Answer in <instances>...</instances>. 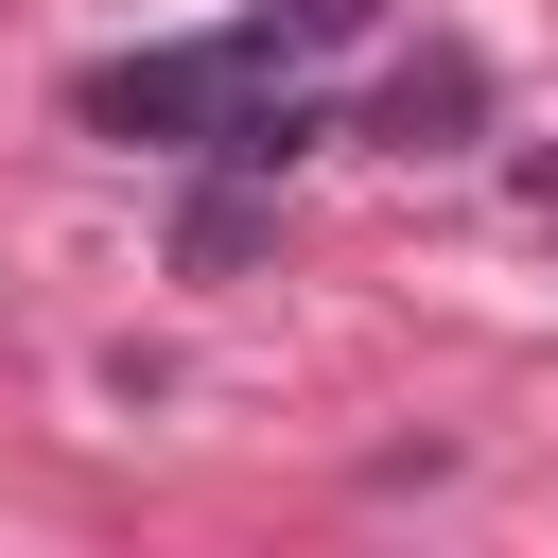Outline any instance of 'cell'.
Wrapping results in <instances>:
<instances>
[{
	"label": "cell",
	"mask_w": 558,
	"mask_h": 558,
	"mask_svg": "<svg viewBox=\"0 0 558 558\" xmlns=\"http://www.w3.org/2000/svg\"><path fill=\"white\" fill-rule=\"evenodd\" d=\"M366 0H262V17H227V35H192V52H122V70H87V122L105 140H174V157H244V174H279L296 140H314V105L279 87L296 52H331Z\"/></svg>",
	"instance_id": "6da1fadb"
}]
</instances>
